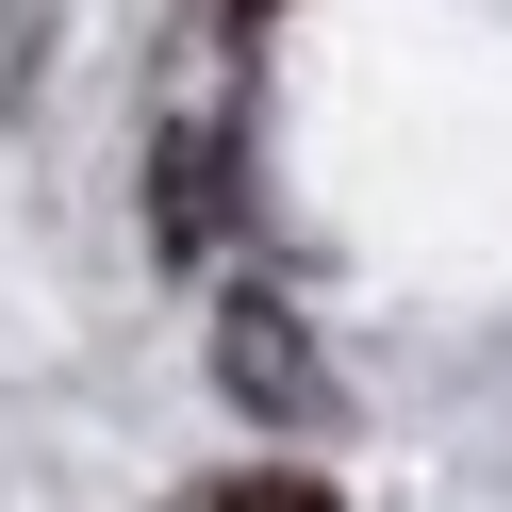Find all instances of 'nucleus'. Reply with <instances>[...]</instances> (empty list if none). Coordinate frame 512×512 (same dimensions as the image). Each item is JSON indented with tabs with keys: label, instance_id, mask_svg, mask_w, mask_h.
Returning a JSON list of instances; mask_svg holds the SVG:
<instances>
[{
	"label": "nucleus",
	"instance_id": "nucleus-4",
	"mask_svg": "<svg viewBox=\"0 0 512 512\" xmlns=\"http://www.w3.org/2000/svg\"><path fill=\"white\" fill-rule=\"evenodd\" d=\"M248 17H281V0H232V34H248Z\"/></svg>",
	"mask_w": 512,
	"mask_h": 512
},
{
	"label": "nucleus",
	"instance_id": "nucleus-2",
	"mask_svg": "<svg viewBox=\"0 0 512 512\" xmlns=\"http://www.w3.org/2000/svg\"><path fill=\"white\" fill-rule=\"evenodd\" d=\"M215 215H232V133H215V116H182V133L149 149V232H166V265H199Z\"/></svg>",
	"mask_w": 512,
	"mask_h": 512
},
{
	"label": "nucleus",
	"instance_id": "nucleus-3",
	"mask_svg": "<svg viewBox=\"0 0 512 512\" xmlns=\"http://www.w3.org/2000/svg\"><path fill=\"white\" fill-rule=\"evenodd\" d=\"M182 512H347V496H331L314 463H232V479H199Z\"/></svg>",
	"mask_w": 512,
	"mask_h": 512
},
{
	"label": "nucleus",
	"instance_id": "nucleus-1",
	"mask_svg": "<svg viewBox=\"0 0 512 512\" xmlns=\"http://www.w3.org/2000/svg\"><path fill=\"white\" fill-rule=\"evenodd\" d=\"M215 380H232V413H265V430H331V364H314V331L281 298L215 314Z\"/></svg>",
	"mask_w": 512,
	"mask_h": 512
}]
</instances>
